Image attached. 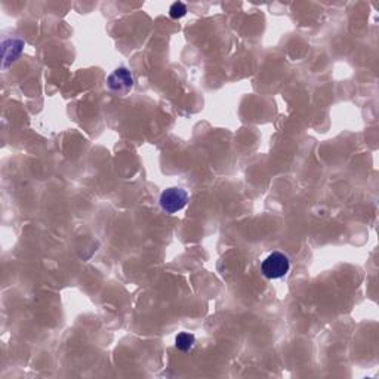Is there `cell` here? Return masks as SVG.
I'll use <instances>...</instances> for the list:
<instances>
[{
	"instance_id": "6da1fadb",
	"label": "cell",
	"mask_w": 379,
	"mask_h": 379,
	"mask_svg": "<svg viewBox=\"0 0 379 379\" xmlns=\"http://www.w3.org/2000/svg\"><path fill=\"white\" fill-rule=\"evenodd\" d=\"M291 270L289 258L282 252H273L261 264V273L270 280L282 279Z\"/></svg>"
},
{
	"instance_id": "5b68a950",
	"label": "cell",
	"mask_w": 379,
	"mask_h": 379,
	"mask_svg": "<svg viewBox=\"0 0 379 379\" xmlns=\"http://www.w3.org/2000/svg\"><path fill=\"white\" fill-rule=\"evenodd\" d=\"M186 14H187V6L182 2H175L169 9V15L171 18H173V20H180V18H182Z\"/></svg>"
},
{
	"instance_id": "3957f363",
	"label": "cell",
	"mask_w": 379,
	"mask_h": 379,
	"mask_svg": "<svg viewBox=\"0 0 379 379\" xmlns=\"http://www.w3.org/2000/svg\"><path fill=\"white\" fill-rule=\"evenodd\" d=\"M107 86L108 89L116 95L125 97L134 88V76L127 69H116L112 75L107 77Z\"/></svg>"
},
{
	"instance_id": "277c9868",
	"label": "cell",
	"mask_w": 379,
	"mask_h": 379,
	"mask_svg": "<svg viewBox=\"0 0 379 379\" xmlns=\"http://www.w3.org/2000/svg\"><path fill=\"white\" fill-rule=\"evenodd\" d=\"M194 344H196V337L193 334H188V332H181L178 337L175 338V347H177L182 353H187L190 351Z\"/></svg>"
},
{
	"instance_id": "7a4b0ae2",
	"label": "cell",
	"mask_w": 379,
	"mask_h": 379,
	"mask_svg": "<svg viewBox=\"0 0 379 379\" xmlns=\"http://www.w3.org/2000/svg\"><path fill=\"white\" fill-rule=\"evenodd\" d=\"M187 201H188V193L180 187H172L164 190L159 200L162 210L169 215L177 214V212L182 210L186 208Z\"/></svg>"
}]
</instances>
